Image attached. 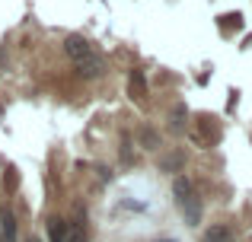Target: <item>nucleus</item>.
<instances>
[{"instance_id":"nucleus-1","label":"nucleus","mask_w":252,"mask_h":242,"mask_svg":"<svg viewBox=\"0 0 252 242\" xmlns=\"http://www.w3.org/2000/svg\"><path fill=\"white\" fill-rule=\"evenodd\" d=\"M172 198H176L179 207H185L191 198H198V191H195V185H191L189 175H176V179H172Z\"/></svg>"},{"instance_id":"nucleus-2","label":"nucleus","mask_w":252,"mask_h":242,"mask_svg":"<svg viewBox=\"0 0 252 242\" xmlns=\"http://www.w3.org/2000/svg\"><path fill=\"white\" fill-rule=\"evenodd\" d=\"M64 51L74 57V64H77V61H86V57H93V48L86 45V38H80V35H67V38H64Z\"/></svg>"},{"instance_id":"nucleus-3","label":"nucleus","mask_w":252,"mask_h":242,"mask_svg":"<svg viewBox=\"0 0 252 242\" xmlns=\"http://www.w3.org/2000/svg\"><path fill=\"white\" fill-rule=\"evenodd\" d=\"M0 236H3V242H16V214L10 204L0 207Z\"/></svg>"},{"instance_id":"nucleus-4","label":"nucleus","mask_w":252,"mask_h":242,"mask_svg":"<svg viewBox=\"0 0 252 242\" xmlns=\"http://www.w3.org/2000/svg\"><path fill=\"white\" fill-rule=\"evenodd\" d=\"M128 93L134 102H144L147 99V77H144V70H131L128 77Z\"/></svg>"},{"instance_id":"nucleus-5","label":"nucleus","mask_w":252,"mask_h":242,"mask_svg":"<svg viewBox=\"0 0 252 242\" xmlns=\"http://www.w3.org/2000/svg\"><path fill=\"white\" fill-rule=\"evenodd\" d=\"M201 242H233V230H230L227 223H214V226L204 230Z\"/></svg>"},{"instance_id":"nucleus-6","label":"nucleus","mask_w":252,"mask_h":242,"mask_svg":"<svg viewBox=\"0 0 252 242\" xmlns=\"http://www.w3.org/2000/svg\"><path fill=\"white\" fill-rule=\"evenodd\" d=\"M169 128L176 131V134H182V131L189 128V108H185L182 102H179V106L169 112Z\"/></svg>"},{"instance_id":"nucleus-7","label":"nucleus","mask_w":252,"mask_h":242,"mask_svg":"<svg viewBox=\"0 0 252 242\" xmlns=\"http://www.w3.org/2000/svg\"><path fill=\"white\" fill-rule=\"evenodd\" d=\"M64 242H90V233H86L83 217H80V220H70V223H67V239H64Z\"/></svg>"},{"instance_id":"nucleus-8","label":"nucleus","mask_w":252,"mask_h":242,"mask_svg":"<svg viewBox=\"0 0 252 242\" xmlns=\"http://www.w3.org/2000/svg\"><path fill=\"white\" fill-rule=\"evenodd\" d=\"M67 239V220L51 217L48 220V242H64Z\"/></svg>"},{"instance_id":"nucleus-9","label":"nucleus","mask_w":252,"mask_h":242,"mask_svg":"<svg viewBox=\"0 0 252 242\" xmlns=\"http://www.w3.org/2000/svg\"><path fill=\"white\" fill-rule=\"evenodd\" d=\"M182 214H185V223L189 226H198L201 223V198H191L189 204L182 207Z\"/></svg>"},{"instance_id":"nucleus-10","label":"nucleus","mask_w":252,"mask_h":242,"mask_svg":"<svg viewBox=\"0 0 252 242\" xmlns=\"http://www.w3.org/2000/svg\"><path fill=\"white\" fill-rule=\"evenodd\" d=\"M77 74H80V77H86V80H90V77H99V74H102V64H99L96 57H86V61H77Z\"/></svg>"},{"instance_id":"nucleus-11","label":"nucleus","mask_w":252,"mask_h":242,"mask_svg":"<svg viewBox=\"0 0 252 242\" xmlns=\"http://www.w3.org/2000/svg\"><path fill=\"white\" fill-rule=\"evenodd\" d=\"M137 140H141L144 150H157V147H160V137H157V131H150V128L137 131Z\"/></svg>"},{"instance_id":"nucleus-12","label":"nucleus","mask_w":252,"mask_h":242,"mask_svg":"<svg viewBox=\"0 0 252 242\" xmlns=\"http://www.w3.org/2000/svg\"><path fill=\"white\" fill-rule=\"evenodd\" d=\"M182 160H185L182 153H176V156H166V160L160 162V169H163V172H169V169H179V166H182Z\"/></svg>"},{"instance_id":"nucleus-13","label":"nucleus","mask_w":252,"mask_h":242,"mask_svg":"<svg viewBox=\"0 0 252 242\" xmlns=\"http://www.w3.org/2000/svg\"><path fill=\"white\" fill-rule=\"evenodd\" d=\"M220 26H227V29H236V26H240V13H230V16H220Z\"/></svg>"},{"instance_id":"nucleus-14","label":"nucleus","mask_w":252,"mask_h":242,"mask_svg":"<svg viewBox=\"0 0 252 242\" xmlns=\"http://www.w3.org/2000/svg\"><path fill=\"white\" fill-rule=\"evenodd\" d=\"M96 172H99V182H112V169H105V166H99V169H96Z\"/></svg>"},{"instance_id":"nucleus-15","label":"nucleus","mask_w":252,"mask_h":242,"mask_svg":"<svg viewBox=\"0 0 252 242\" xmlns=\"http://www.w3.org/2000/svg\"><path fill=\"white\" fill-rule=\"evenodd\" d=\"M26 242H42V239H38V236H29V239H26Z\"/></svg>"},{"instance_id":"nucleus-16","label":"nucleus","mask_w":252,"mask_h":242,"mask_svg":"<svg viewBox=\"0 0 252 242\" xmlns=\"http://www.w3.org/2000/svg\"><path fill=\"white\" fill-rule=\"evenodd\" d=\"M157 242H176V239H157Z\"/></svg>"},{"instance_id":"nucleus-17","label":"nucleus","mask_w":252,"mask_h":242,"mask_svg":"<svg viewBox=\"0 0 252 242\" xmlns=\"http://www.w3.org/2000/svg\"><path fill=\"white\" fill-rule=\"evenodd\" d=\"M0 242H3V236H0Z\"/></svg>"}]
</instances>
